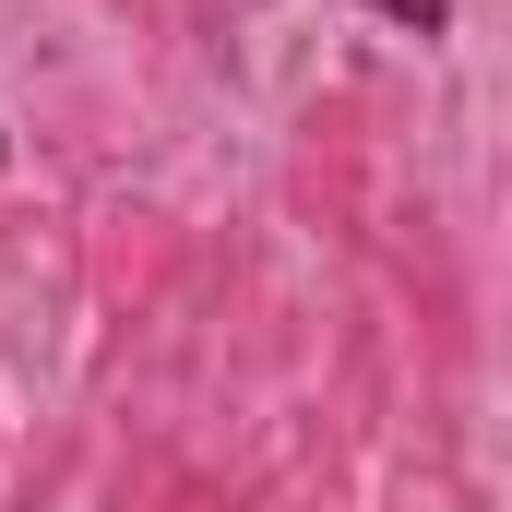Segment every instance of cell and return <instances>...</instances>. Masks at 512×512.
Segmentation results:
<instances>
[{
	"mask_svg": "<svg viewBox=\"0 0 512 512\" xmlns=\"http://www.w3.org/2000/svg\"><path fill=\"white\" fill-rule=\"evenodd\" d=\"M370 12H382V24H405V36H441V24H453V0H370Z\"/></svg>",
	"mask_w": 512,
	"mask_h": 512,
	"instance_id": "1",
	"label": "cell"
}]
</instances>
